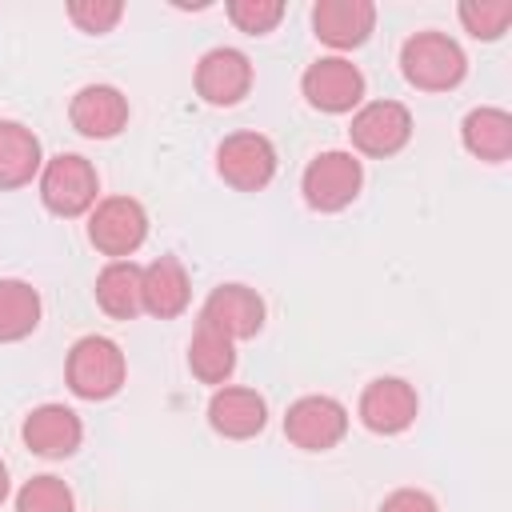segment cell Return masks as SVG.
Returning <instances> with one entry per match:
<instances>
[{"label":"cell","instance_id":"7c38bea8","mask_svg":"<svg viewBox=\"0 0 512 512\" xmlns=\"http://www.w3.org/2000/svg\"><path fill=\"white\" fill-rule=\"evenodd\" d=\"M200 324L224 332L232 344L252 340L264 328V296L248 284H216L200 308Z\"/></svg>","mask_w":512,"mask_h":512},{"label":"cell","instance_id":"d4e9b609","mask_svg":"<svg viewBox=\"0 0 512 512\" xmlns=\"http://www.w3.org/2000/svg\"><path fill=\"white\" fill-rule=\"evenodd\" d=\"M224 12H228V20H232L240 32H248V36H268V32L284 20L288 4H284V0H228Z\"/></svg>","mask_w":512,"mask_h":512},{"label":"cell","instance_id":"52a82bcc","mask_svg":"<svg viewBox=\"0 0 512 512\" xmlns=\"http://www.w3.org/2000/svg\"><path fill=\"white\" fill-rule=\"evenodd\" d=\"M300 92H304V100H308L316 112H324V116H344V112H352V108L364 104L368 84H364V72H360L348 56H320V60H312V64L304 68Z\"/></svg>","mask_w":512,"mask_h":512},{"label":"cell","instance_id":"277c9868","mask_svg":"<svg viewBox=\"0 0 512 512\" xmlns=\"http://www.w3.org/2000/svg\"><path fill=\"white\" fill-rule=\"evenodd\" d=\"M364 188V164L344 152V148H328L320 156L308 160L304 176H300V192H304V204L312 212H344Z\"/></svg>","mask_w":512,"mask_h":512},{"label":"cell","instance_id":"9a60e30c","mask_svg":"<svg viewBox=\"0 0 512 512\" xmlns=\"http://www.w3.org/2000/svg\"><path fill=\"white\" fill-rule=\"evenodd\" d=\"M268 424V404L256 388L244 384H220L208 400V428L224 440H252Z\"/></svg>","mask_w":512,"mask_h":512},{"label":"cell","instance_id":"5bb4252c","mask_svg":"<svg viewBox=\"0 0 512 512\" xmlns=\"http://www.w3.org/2000/svg\"><path fill=\"white\" fill-rule=\"evenodd\" d=\"M128 96L116 88V84H84L72 104H68V120L80 136L88 140H112L128 128Z\"/></svg>","mask_w":512,"mask_h":512},{"label":"cell","instance_id":"e0dca14e","mask_svg":"<svg viewBox=\"0 0 512 512\" xmlns=\"http://www.w3.org/2000/svg\"><path fill=\"white\" fill-rule=\"evenodd\" d=\"M192 304L188 268L176 256H156L140 268V308L156 320H176Z\"/></svg>","mask_w":512,"mask_h":512},{"label":"cell","instance_id":"4316f807","mask_svg":"<svg viewBox=\"0 0 512 512\" xmlns=\"http://www.w3.org/2000/svg\"><path fill=\"white\" fill-rule=\"evenodd\" d=\"M380 512H440V504L424 488H396L380 500Z\"/></svg>","mask_w":512,"mask_h":512},{"label":"cell","instance_id":"7402d4cb","mask_svg":"<svg viewBox=\"0 0 512 512\" xmlns=\"http://www.w3.org/2000/svg\"><path fill=\"white\" fill-rule=\"evenodd\" d=\"M40 324V292L28 280H0V344L32 336Z\"/></svg>","mask_w":512,"mask_h":512},{"label":"cell","instance_id":"ac0fdd59","mask_svg":"<svg viewBox=\"0 0 512 512\" xmlns=\"http://www.w3.org/2000/svg\"><path fill=\"white\" fill-rule=\"evenodd\" d=\"M44 168L40 136L20 120H0V192L32 184Z\"/></svg>","mask_w":512,"mask_h":512},{"label":"cell","instance_id":"6da1fadb","mask_svg":"<svg viewBox=\"0 0 512 512\" xmlns=\"http://www.w3.org/2000/svg\"><path fill=\"white\" fill-rule=\"evenodd\" d=\"M128 380V360L120 352V344L112 336H80L72 348H68V360H64V384L76 400H112Z\"/></svg>","mask_w":512,"mask_h":512},{"label":"cell","instance_id":"4fadbf2b","mask_svg":"<svg viewBox=\"0 0 512 512\" xmlns=\"http://www.w3.org/2000/svg\"><path fill=\"white\" fill-rule=\"evenodd\" d=\"M312 32L320 44L336 52H352L368 44V36L376 32V4L372 0H316Z\"/></svg>","mask_w":512,"mask_h":512},{"label":"cell","instance_id":"8992f818","mask_svg":"<svg viewBox=\"0 0 512 512\" xmlns=\"http://www.w3.org/2000/svg\"><path fill=\"white\" fill-rule=\"evenodd\" d=\"M284 436L300 452H328L348 436V408L336 396L308 392L288 404L284 412Z\"/></svg>","mask_w":512,"mask_h":512},{"label":"cell","instance_id":"cb8c5ba5","mask_svg":"<svg viewBox=\"0 0 512 512\" xmlns=\"http://www.w3.org/2000/svg\"><path fill=\"white\" fill-rule=\"evenodd\" d=\"M460 24L476 40H500L512 24V0H460Z\"/></svg>","mask_w":512,"mask_h":512},{"label":"cell","instance_id":"ffe728a7","mask_svg":"<svg viewBox=\"0 0 512 512\" xmlns=\"http://www.w3.org/2000/svg\"><path fill=\"white\" fill-rule=\"evenodd\" d=\"M96 304L104 316L112 320H136L144 308H140V264L136 260H108L100 272H96Z\"/></svg>","mask_w":512,"mask_h":512},{"label":"cell","instance_id":"603a6c76","mask_svg":"<svg viewBox=\"0 0 512 512\" xmlns=\"http://www.w3.org/2000/svg\"><path fill=\"white\" fill-rule=\"evenodd\" d=\"M16 512H76V496L60 476L44 472V476H32L20 484Z\"/></svg>","mask_w":512,"mask_h":512},{"label":"cell","instance_id":"d6986e66","mask_svg":"<svg viewBox=\"0 0 512 512\" xmlns=\"http://www.w3.org/2000/svg\"><path fill=\"white\" fill-rule=\"evenodd\" d=\"M460 144L484 160V164H504L512 156V116L504 108H472L460 120Z\"/></svg>","mask_w":512,"mask_h":512},{"label":"cell","instance_id":"9c48e42d","mask_svg":"<svg viewBox=\"0 0 512 512\" xmlns=\"http://www.w3.org/2000/svg\"><path fill=\"white\" fill-rule=\"evenodd\" d=\"M216 172L236 192H260L276 176V144L264 132H232L216 148Z\"/></svg>","mask_w":512,"mask_h":512},{"label":"cell","instance_id":"3957f363","mask_svg":"<svg viewBox=\"0 0 512 512\" xmlns=\"http://www.w3.org/2000/svg\"><path fill=\"white\" fill-rule=\"evenodd\" d=\"M96 192H100V176L96 164L80 152H60L52 160H44L40 168V204L60 216V220H76L88 216L96 208Z\"/></svg>","mask_w":512,"mask_h":512},{"label":"cell","instance_id":"484cf974","mask_svg":"<svg viewBox=\"0 0 512 512\" xmlns=\"http://www.w3.org/2000/svg\"><path fill=\"white\" fill-rule=\"evenodd\" d=\"M64 12H68V20H72L80 32L104 36V32H112V28L120 24L124 4H120V0H68Z\"/></svg>","mask_w":512,"mask_h":512},{"label":"cell","instance_id":"ba28073f","mask_svg":"<svg viewBox=\"0 0 512 512\" xmlns=\"http://www.w3.org/2000/svg\"><path fill=\"white\" fill-rule=\"evenodd\" d=\"M348 140H352V148L360 156L388 160V156L408 148V140H412V112L400 100H368V104H360L352 112Z\"/></svg>","mask_w":512,"mask_h":512},{"label":"cell","instance_id":"8fae6325","mask_svg":"<svg viewBox=\"0 0 512 512\" xmlns=\"http://www.w3.org/2000/svg\"><path fill=\"white\" fill-rule=\"evenodd\" d=\"M252 60L240 52V48H208L200 60H196V72H192V84H196V96L212 108H236L248 92H252Z\"/></svg>","mask_w":512,"mask_h":512},{"label":"cell","instance_id":"44dd1931","mask_svg":"<svg viewBox=\"0 0 512 512\" xmlns=\"http://www.w3.org/2000/svg\"><path fill=\"white\" fill-rule=\"evenodd\" d=\"M188 372L200 384H228V376L236 372V344L224 332L196 320V332L188 340Z\"/></svg>","mask_w":512,"mask_h":512},{"label":"cell","instance_id":"30bf717a","mask_svg":"<svg viewBox=\"0 0 512 512\" xmlns=\"http://www.w3.org/2000/svg\"><path fill=\"white\" fill-rule=\"evenodd\" d=\"M356 416L368 432L376 436H400L416 424L420 416V396L408 380L400 376H376L364 384L360 392V404H356Z\"/></svg>","mask_w":512,"mask_h":512},{"label":"cell","instance_id":"7a4b0ae2","mask_svg":"<svg viewBox=\"0 0 512 512\" xmlns=\"http://www.w3.org/2000/svg\"><path fill=\"white\" fill-rule=\"evenodd\" d=\"M400 72L420 92H452L468 76V56L448 32H412L400 44Z\"/></svg>","mask_w":512,"mask_h":512},{"label":"cell","instance_id":"5b68a950","mask_svg":"<svg viewBox=\"0 0 512 512\" xmlns=\"http://www.w3.org/2000/svg\"><path fill=\"white\" fill-rule=\"evenodd\" d=\"M148 240V212L136 196H104L88 212V244L108 260H132Z\"/></svg>","mask_w":512,"mask_h":512},{"label":"cell","instance_id":"83f0119b","mask_svg":"<svg viewBox=\"0 0 512 512\" xmlns=\"http://www.w3.org/2000/svg\"><path fill=\"white\" fill-rule=\"evenodd\" d=\"M8 488H12V480H8V464L0 460V504L8 500Z\"/></svg>","mask_w":512,"mask_h":512},{"label":"cell","instance_id":"2e32d148","mask_svg":"<svg viewBox=\"0 0 512 512\" xmlns=\"http://www.w3.org/2000/svg\"><path fill=\"white\" fill-rule=\"evenodd\" d=\"M24 448L32 456H44V460H64L80 448L84 440V424L80 416L68 408V404H40L24 416Z\"/></svg>","mask_w":512,"mask_h":512}]
</instances>
